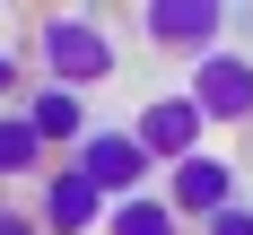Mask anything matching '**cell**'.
<instances>
[{"label":"cell","instance_id":"obj_1","mask_svg":"<svg viewBox=\"0 0 253 235\" xmlns=\"http://www.w3.org/2000/svg\"><path fill=\"white\" fill-rule=\"evenodd\" d=\"M35 61H44L52 87H96V78L123 70V44L105 35V18H87V9H44L35 18Z\"/></svg>","mask_w":253,"mask_h":235},{"label":"cell","instance_id":"obj_2","mask_svg":"<svg viewBox=\"0 0 253 235\" xmlns=\"http://www.w3.org/2000/svg\"><path fill=\"white\" fill-rule=\"evenodd\" d=\"M183 96L201 104V122H210V131L253 122V52H210V61H192Z\"/></svg>","mask_w":253,"mask_h":235},{"label":"cell","instance_id":"obj_3","mask_svg":"<svg viewBox=\"0 0 253 235\" xmlns=\"http://www.w3.org/2000/svg\"><path fill=\"white\" fill-rule=\"evenodd\" d=\"M218 26H227L218 0H149V9H140V35H149L157 52H183V61L227 52V44H218Z\"/></svg>","mask_w":253,"mask_h":235},{"label":"cell","instance_id":"obj_4","mask_svg":"<svg viewBox=\"0 0 253 235\" xmlns=\"http://www.w3.org/2000/svg\"><path fill=\"white\" fill-rule=\"evenodd\" d=\"M79 174L96 183L105 201H140V183L157 174V157L140 148V139H131V131H87V139H79V157H70Z\"/></svg>","mask_w":253,"mask_h":235},{"label":"cell","instance_id":"obj_5","mask_svg":"<svg viewBox=\"0 0 253 235\" xmlns=\"http://www.w3.org/2000/svg\"><path fill=\"white\" fill-rule=\"evenodd\" d=\"M166 209L175 218H192V227H210V218H227L236 209V166L227 157H183V166H166Z\"/></svg>","mask_w":253,"mask_h":235},{"label":"cell","instance_id":"obj_6","mask_svg":"<svg viewBox=\"0 0 253 235\" xmlns=\"http://www.w3.org/2000/svg\"><path fill=\"white\" fill-rule=\"evenodd\" d=\"M201 131H210V122H201V104L175 87V96H149V104H140L131 139H140L157 166H183V157H201Z\"/></svg>","mask_w":253,"mask_h":235},{"label":"cell","instance_id":"obj_7","mask_svg":"<svg viewBox=\"0 0 253 235\" xmlns=\"http://www.w3.org/2000/svg\"><path fill=\"white\" fill-rule=\"evenodd\" d=\"M35 201H44V209H35V227H44V235H87V227H105V218H114V201H105L79 166H52Z\"/></svg>","mask_w":253,"mask_h":235},{"label":"cell","instance_id":"obj_8","mask_svg":"<svg viewBox=\"0 0 253 235\" xmlns=\"http://www.w3.org/2000/svg\"><path fill=\"white\" fill-rule=\"evenodd\" d=\"M18 113L35 122V139H44V148H61V139L79 148V139L96 131V122H87V96H79V87H52V78H44V87H35V96L18 104Z\"/></svg>","mask_w":253,"mask_h":235},{"label":"cell","instance_id":"obj_9","mask_svg":"<svg viewBox=\"0 0 253 235\" xmlns=\"http://www.w3.org/2000/svg\"><path fill=\"white\" fill-rule=\"evenodd\" d=\"M26 174H44V139L26 113H0V183H26Z\"/></svg>","mask_w":253,"mask_h":235},{"label":"cell","instance_id":"obj_10","mask_svg":"<svg viewBox=\"0 0 253 235\" xmlns=\"http://www.w3.org/2000/svg\"><path fill=\"white\" fill-rule=\"evenodd\" d=\"M105 235H183V218H175L166 201H149V192H140V201H114Z\"/></svg>","mask_w":253,"mask_h":235},{"label":"cell","instance_id":"obj_11","mask_svg":"<svg viewBox=\"0 0 253 235\" xmlns=\"http://www.w3.org/2000/svg\"><path fill=\"white\" fill-rule=\"evenodd\" d=\"M201 235H253V201H236V209H227V218H210V227H201Z\"/></svg>","mask_w":253,"mask_h":235},{"label":"cell","instance_id":"obj_12","mask_svg":"<svg viewBox=\"0 0 253 235\" xmlns=\"http://www.w3.org/2000/svg\"><path fill=\"white\" fill-rule=\"evenodd\" d=\"M0 235H44V227H35L26 209H9V201H0Z\"/></svg>","mask_w":253,"mask_h":235},{"label":"cell","instance_id":"obj_13","mask_svg":"<svg viewBox=\"0 0 253 235\" xmlns=\"http://www.w3.org/2000/svg\"><path fill=\"white\" fill-rule=\"evenodd\" d=\"M9 87H18V61H9V52H0V96H9Z\"/></svg>","mask_w":253,"mask_h":235}]
</instances>
